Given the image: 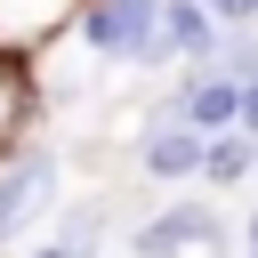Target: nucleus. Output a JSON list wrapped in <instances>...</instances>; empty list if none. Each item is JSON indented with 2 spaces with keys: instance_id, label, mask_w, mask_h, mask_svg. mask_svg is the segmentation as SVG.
Returning <instances> with one entry per match:
<instances>
[{
  "instance_id": "obj_7",
  "label": "nucleus",
  "mask_w": 258,
  "mask_h": 258,
  "mask_svg": "<svg viewBox=\"0 0 258 258\" xmlns=\"http://www.w3.org/2000/svg\"><path fill=\"white\" fill-rule=\"evenodd\" d=\"M161 40H169V64H210L218 16H210L202 0H161Z\"/></svg>"
},
{
  "instance_id": "obj_3",
  "label": "nucleus",
  "mask_w": 258,
  "mask_h": 258,
  "mask_svg": "<svg viewBox=\"0 0 258 258\" xmlns=\"http://www.w3.org/2000/svg\"><path fill=\"white\" fill-rule=\"evenodd\" d=\"M48 202H56V153L48 145L8 153L0 161V242H16L32 218H48Z\"/></svg>"
},
{
  "instance_id": "obj_2",
  "label": "nucleus",
  "mask_w": 258,
  "mask_h": 258,
  "mask_svg": "<svg viewBox=\"0 0 258 258\" xmlns=\"http://www.w3.org/2000/svg\"><path fill=\"white\" fill-rule=\"evenodd\" d=\"M202 145H210V129H194L177 113V97H153L145 105V121H137V169L145 177H161V185L202 177Z\"/></svg>"
},
{
  "instance_id": "obj_13",
  "label": "nucleus",
  "mask_w": 258,
  "mask_h": 258,
  "mask_svg": "<svg viewBox=\"0 0 258 258\" xmlns=\"http://www.w3.org/2000/svg\"><path fill=\"white\" fill-rule=\"evenodd\" d=\"M242 258H258V210H250V250H242Z\"/></svg>"
},
{
  "instance_id": "obj_11",
  "label": "nucleus",
  "mask_w": 258,
  "mask_h": 258,
  "mask_svg": "<svg viewBox=\"0 0 258 258\" xmlns=\"http://www.w3.org/2000/svg\"><path fill=\"white\" fill-rule=\"evenodd\" d=\"M202 8L218 16V32H226V24H258V0H202Z\"/></svg>"
},
{
  "instance_id": "obj_5",
  "label": "nucleus",
  "mask_w": 258,
  "mask_h": 258,
  "mask_svg": "<svg viewBox=\"0 0 258 258\" xmlns=\"http://www.w3.org/2000/svg\"><path fill=\"white\" fill-rule=\"evenodd\" d=\"M169 97H177V113H185L194 129H210V137H218V129H242V89H234L218 64H185V81H177Z\"/></svg>"
},
{
  "instance_id": "obj_9",
  "label": "nucleus",
  "mask_w": 258,
  "mask_h": 258,
  "mask_svg": "<svg viewBox=\"0 0 258 258\" xmlns=\"http://www.w3.org/2000/svg\"><path fill=\"white\" fill-rule=\"evenodd\" d=\"M210 64H218L234 89H250V81H258V24H226L218 48H210Z\"/></svg>"
},
{
  "instance_id": "obj_6",
  "label": "nucleus",
  "mask_w": 258,
  "mask_h": 258,
  "mask_svg": "<svg viewBox=\"0 0 258 258\" xmlns=\"http://www.w3.org/2000/svg\"><path fill=\"white\" fill-rule=\"evenodd\" d=\"M185 242H226V226H218L202 202H177V210H161V218L137 226V258H169V250H185Z\"/></svg>"
},
{
  "instance_id": "obj_12",
  "label": "nucleus",
  "mask_w": 258,
  "mask_h": 258,
  "mask_svg": "<svg viewBox=\"0 0 258 258\" xmlns=\"http://www.w3.org/2000/svg\"><path fill=\"white\" fill-rule=\"evenodd\" d=\"M242 129H250V137H258V81H250V89H242Z\"/></svg>"
},
{
  "instance_id": "obj_8",
  "label": "nucleus",
  "mask_w": 258,
  "mask_h": 258,
  "mask_svg": "<svg viewBox=\"0 0 258 258\" xmlns=\"http://www.w3.org/2000/svg\"><path fill=\"white\" fill-rule=\"evenodd\" d=\"M250 161H258V137H250V129H218V137L202 145V177H210V185H242Z\"/></svg>"
},
{
  "instance_id": "obj_4",
  "label": "nucleus",
  "mask_w": 258,
  "mask_h": 258,
  "mask_svg": "<svg viewBox=\"0 0 258 258\" xmlns=\"http://www.w3.org/2000/svg\"><path fill=\"white\" fill-rule=\"evenodd\" d=\"M40 113H48V97H40V64H32V48L0 40V161L24 153V145H40V137H32Z\"/></svg>"
},
{
  "instance_id": "obj_10",
  "label": "nucleus",
  "mask_w": 258,
  "mask_h": 258,
  "mask_svg": "<svg viewBox=\"0 0 258 258\" xmlns=\"http://www.w3.org/2000/svg\"><path fill=\"white\" fill-rule=\"evenodd\" d=\"M48 242H56V258H97V242H105V210H97V202H73L64 226H56Z\"/></svg>"
},
{
  "instance_id": "obj_1",
  "label": "nucleus",
  "mask_w": 258,
  "mask_h": 258,
  "mask_svg": "<svg viewBox=\"0 0 258 258\" xmlns=\"http://www.w3.org/2000/svg\"><path fill=\"white\" fill-rule=\"evenodd\" d=\"M81 40L105 56V64H169V40H161V0H81Z\"/></svg>"
}]
</instances>
